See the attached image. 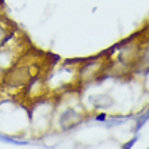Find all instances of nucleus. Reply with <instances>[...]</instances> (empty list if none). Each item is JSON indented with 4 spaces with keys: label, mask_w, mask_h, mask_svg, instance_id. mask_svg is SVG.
<instances>
[{
    "label": "nucleus",
    "mask_w": 149,
    "mask_h": 149,
    "mask_svg": "<svg viewBox=\"0 0 149 149\" xmlns=\"http://www.w3.org/2000/svg\"><path fill=\"white\" fill-rule=\"evenodd\" d=\"M39 69L41 63L37 60V54L33 50L26 52L3 72L1 86L10 91L27 88L30 83L34 81V79L38 76Z\"/></svg>",
    "instance_id": "nucleus-1"
},
{
    "label": "nucleus",
    "mask_w": 149,
    "mask_h": 149,
    "mask_svg": "<svg viewBox=\"0 0 149 149\" xmlns=\"http://www.w3.org/2000/svg\"><path fill=\"white\" fill-rule=\"evenodd\" d=\"M99 57H100V56H99ZM99 57H92V58L86 60L87 63L79 67L77 74H76L79 84H86V83H90V81H92V80H95V79H98L99 73H100L103 69H106L104 63L98 61Z\"/></svg>",
    "instance_id": "nucleus-2"
},
{
    "label": "nucleus",
    "mask_w": 149,
    "mask_h": 149,
    "mask_svg": "<svg viewBox=\"0 0 149 149\" xmlns=\"http://www.w3.org/2000/svg\"><path fill=\"white\" fill-rule=\"evenodd\" d=\"M133 71L142 73L149 72V34H141L137 61L134 64Z\"/></svg>",
    "instance_id": "nucleus-3"
},
{
    "label": "nucleus",
    "mask_w": 149,
    "mask_h": 149,
    "mask_svg": "<svg viewBox=\"0 0 149 149\" xmlns=\"http://www.w3.org/2000/svg\"><path fill=\"white\" fill-rule=\"evenodd\" d=\"M83 121V115L80 111L74 110V109H67L60 114L58 117V126L63 132L73 129Z\"/></svg>",
    "instance_id": "nucleus-4"
},
{
    "label": "nucleus",
    "mask_w": 149,
    "mask_h": 149,
    "mask_svg": "<svg viewBox=\"0 0 149 149\" xmlns=\"http://www.w3.org/2000/svg\"><path fill=\"white\" fill-rule=\"evenodd\" d=\"M14 37V23L10 19L0 16V49Z\"/></svg>",
    "instance_id": "nucleus-5"
},
{
    "label": "nucleus",
    "mask_w": 149,
    "mask_h": 149,
    "mask_svg": "<svg viewBox=\"0 0 149 149\" xmlns=\"http://www.w3.org/2000/svg\"><path fill=\"white\" fill-rule=\"evenodd\" d=\"M90 102L95 109H107L113 104V99L110 95L102 94V95H92L90 96Z\"/></svg>",
    "instance_id": "nucleus-6"
},
{
    "label": "nucleus",
    "mask_w": 149,
    "mask_h": 149,
    "mask_svg": "<svg viewBox=\"0 0 149 149\" xmlns=\"http://www.w3.org/2000/svg\"><path fill=\"white\" fill-rule=\"evenodd\" d=\"M0 141L1 142H7V144H12V145H29L27 141H23V140H18L15 137H10V136H6V134H0Z\"/></svg>",
    "instance_id": "nucleus-7"
},
{
    "label": "nucleus",
    "mask_w": 149,
    "mask_h": 149,
    "mask_svg": "<svg viewBox=\"0 0 149 149\" xmlns=\"http://www.w3.org/2000/svg\"><path fill=\"white\" fill-rule=\"evenodd\" d=\"M148 119H149V109H148V111H146V113L144 114V115H141V117H140V118L137 119V125H136V132H138V130L141 129L142 125H144V123H145V122L148 121Z\"/></svg>",
    "instance_id": "nucleus-8"
},
{
    "label": "nucleus",
    "mask_w": 149,
    "mask_h": 149,
    "mask_svg": "<svg viewBox=\"0 0 149 149\" xmlns=\"http://www.w3.org/2000/svg\"><path fill=\"white\" fill-rule=\"evenodd\" d=\"M137 140H138V136H136V137H133L132 138V140H130V141H127L125 144V145L122 146L121 149H132L134 146V144H136V142H137Z\"/></svg>",
    "instance_id": "nucleus-9"
},
{
    "label": "nucleus",
    "mask_w": 149,
    "mask_h": 149,
    "mask_svg": "<svg viewBox=\"0 0 149 149\" xmlns=\"http://www.w3.org/2000/svg\"><path fill=\"white\" fill-rule=\"evenodd\" d=\"M106 118H107V115L104 113H102V114H99L98 117H96V121H100V122H104L106 121Z\"/></svg>",
    "instance_id": "nucleus-10"
},
{
    "label": "nucleus",
    "mask_w": 149,
    "mask_h": 149,
    "mask_svg": "<svg viewBox=\"0 0 149 149\" xmlns=\"http://www.w3.org/2000/svg\"><path fill=\"white\" fill-rule=\"evenodd\" d=\"M148 149H149V148H148Z\"/></svg>",
    "instance_id": "nucleus-11"
}]
</instances>
